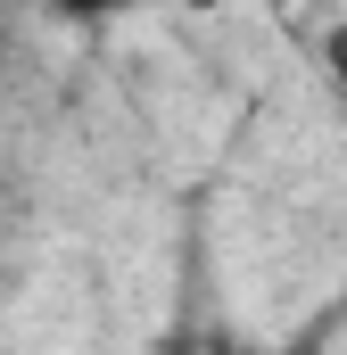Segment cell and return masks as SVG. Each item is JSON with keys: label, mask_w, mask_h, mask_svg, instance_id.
Instances as JSON below:
<instances>
[{"label": "cell", "mask_w": 347, "mask_h": 355, "mask_svg": "<svg viewBox=\"0 0 347 355\" xmlns=\"http://www.w3.org/2000/svg\"><path fill=\"white\" fill-rule=\"evenodd\" d=\"M58 17H75V25H99V17H124L133 0H50Z\"/></svg>", "instance_id": "1"}, {"label": "cell", "mask_w": 347, "mask_h": 355, "mask_svg": "<svg viewBox=\"0 0 347 355\" xmlns=\"http://www.w3.org/2000/svg\"><path fill=\"white\" fill-rule=\"evenodd\" d=\"M323 67H331V83L347 91V17L331 25V33H323Z\"/></svg>", "instance_id": "2"}]
</instances>
